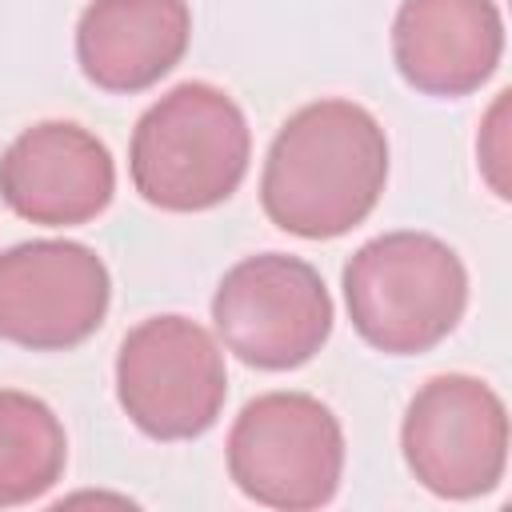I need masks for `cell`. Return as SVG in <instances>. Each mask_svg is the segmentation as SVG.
Here are the masks:
<instances>
[{
  "instance_id": "1",
  "label": "cell",
  "mask_w": 512,
  "mask_h": 512,
  "mask_svg": "<svg viewBox=\"0 0 512 512\" xmlns=\"http://www.w3.org/2000/svg\"><path fill=\"white\" fill-rule=\"evenodd\" d=\"M388 184V136L356 100L296 108L268 144L260 204L280 232L332 240L364 224Z\"/></svg>"
},
{
  "instance_id": "2",
  "label": "cell",
  "mask_w": 512,
  "mask_h": 512,
  "mask_svg": "<svg viewBox=\"0 0 512 512\" xmlns=\"http://www.w3.org/2000/svg\"><path fill=\"white\" fill-rule=\"evenodd\" d=\"M252 160V132L240 104L208 84L184 80L164 92L132 132L128 172L136 192L164 212L224 204Z\"/></svg>"
},
{
  "instance_id": "3",
  "label": "cell",
  "mask_w": 512,
  "mask_h": 512,
  "mask_svg": "<svg viewBox=\"0 0 512 512\" xmlns=\"http://www.w3.org/2000/svg\"><path fill=\"white\" fill-rule=\"evenodd\" d=\"M352 328L388 356L436 348L468 308V272L456 248L432 232H384L344 264Z\"/></svg>"
},
{
  "instance_id": "4",
  "label": "cell",
  "mask_w": 512,
  "mask_h": 512,
  "mask_svg": "<svg viewBox=\"0 0 512 512\" xmlns=\"http://www.w3.org/2000/svg\"><path fill=\"white\" fill-rule=\"evenodd\" d=\"M228 476L264 508H320L344 476V428L336 412L308 392H264L232 420Z\"/></svg>"
},
{
  "instance_id": "5",
  "label": "cell",
  "mask_w": 512,
  "mask_h": 512,
  "mask_svg": "<svg viewBox=\"0 0 512 512\" xmlns=\"http://www.w3.org/2000/svg\"><path fill=\"white\" fill-rule=\"evenodd\" d=\"M116 400L144 436L196 440L228 400L224 352L188 316H148L120 340Z\"/></svg>"
},
{
  "instance_id": "6",
  "label": "cell",
  "mask_w": 512,
  "mask_h": 512,
  "mask_svg": "<svg viewBox=\"0 0 512 512\" xmlns=\"http://www.w3.org/2000/svg\"><path fill=\"white\" fill-rule=\"evenodd\" d=\"M332 296L320 272L288 252H260L232 264L212 296V324L224 348L264 372L308 364L332 336Z\"/></svg>"
},
{
  "instance_id": "7",
  "label": "cell",
  "mask_w": 512,
  "mask_h": 512,
  "mask_svg": "<svg viewBox=\"0 0 512 512\" xmlns=\"http://www.w3.org/2000/svg\"><path fill=\"white\" fill-rule=\"evenodd\" d=\"M400 448L408 472L432 496L476 500L504 480L508 408L480 376H432L408 400Z\"/></svg>"
},
{
  "instance_id": "8",
  "label": "cell",
  "mask_w": 512,
  "mask_h": 512,
  "mask_svg": "<svg viewBox=\"0 0 512 512\" xmlns=\"http://www.w3.org/2000/svg\"><path fill=\"white\" fill-rule=\"evenodd\" d=\"M112 276L80 240H24L0 252V340L32 352L84 344L108 316Z\"/></svg>"
},
{
  "instance_id": "9",
  "label": "cell",
  "mask_w": 512,
  "mask_h": 512,
  "mask_svg": "<svg viewBox=\"0 0 512 512\" xmlns=\"http://www.w3.org/2000/svg\"><path fill=\"white\" fill-rule=\"evenodd\" d=\"M116 192L108 144L72 120L24 128L0 156V200L28 224L72 228L96 220Z\"/></svg>"
},
{
  "instance_id": "10",
  "label": "cell",
  "mask_w": 512,
  "mask_h": 512,
  "mask_svg": "<svg viewBox=\"0 0 512 512\" xmlns=\"http://www.w3.org/2000/svg\"><path fill=\"white\" fill-rule=\"evenodd\" d=\"M504 56L496 0H404L392 20V60L404 84L456 100L492 80Z\"/></svg>"
},
{
  "instance_id": "11",
  "label": "cell",
  "mask_w": 512,
  "mask_h": 512,
  "mask_svg": "<svg viewBox=\"0 0 512 512\" xmlns=\"http://www.w3.org/2000/svg\"><path fill=\"white\" fill-rule=\"evenodd\" d=\"M192 40L188 0H92L76 20V64L104 92H144Z\"/></svg>"
},
{
  "instance_id": "12",
  "label": "cell",
  "mask_w": 512,
  "mask_h": 512,
  "mask_svg": "<svg viewBox=\"0 0 512 512\" xmlns=\"http://www.w3.org/2000/svg\"><path fill=\"white\" fill-rule=\"evenodd\" d=\"M68 460L60 416L32 392L0 388V508L40 500Z\"/></svg>"
},
{
  "instance_id": "13",
  "label": "cell",
  "mask_w": 512,
  "mask_h": 512,
  "mask_svg": "<svg viewBox=\"0 0 512 512\" xmlns=\"http://www.w3.org/2000/svg\"><path fill=\"white\" fill-rule=\"evenodd\" d=\"M476 156H480V172L488 180V188L508 200V92H500L484 116V128L476 136Z\"/></svg>"
}]
</instances>
